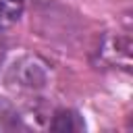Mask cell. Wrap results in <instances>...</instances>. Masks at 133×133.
Returning <instances> with one entry per match:
<instances>
[{"label":"cell","instance_id":"7a4b0ae2","mask_svg":"<svg viewBox=\"0 0 133 133\" xmlns=\"http://www.w3.org/2000/svg\"><path fill=\"white\" fill-rule=\"evenodd\" d=\"M96 58L104 66L129 69V64H131V39L127 35L106 33L96 48Z\"/></svg>","mask_w":133,"mask_h":133},{"label":"cell","instance_id":"277c9868","mask_svg":"<svg viewBox=\"0 0 133 133\" xmlns=\"http://www.w3.org/2000/svg\"><path fill=\"white\" fill-rule=\"evenodd\" d=\"M25 10V0H0V29L15 25Z\"/></svg>","mask_w":133,"mask_h":133},{"label":"cell","instance_id":"6da1fadb","mask_svg":"<svg viewBox=\"0 0 133 133\" xmlns=\"http://www.w3.org/2000/svg\"><path fill=\"white\" fill-rule=\"evenodd\" d=\"M2 81L4 87L15 94L35 96L50 85V69L39 56L21 54L4 69Z\"/></svg>","mask_w":133,"mask_h":133},{"label":"cell","instance_id":"3957f363","mask_svg":"<svg viewBox=\"0 0 133 133\" xmlns=\"http://www.w3.org/2000/svg\"><path fill=\"white\" fill-rule=\"evenodd\" d=\"M85 125H83V118L71 110V108H60L52 114V121H50V129L52 131H81Z\"/></svg>","mask_w":133,"mask_h":133},{"label":"cell","instance_id":"5b68a950","mask_svg":"<svg viewBox=\"0 0 133 133\" xmlns=\"http://www.w3.org/2000/svg\"><path fill=\"white\" fill-rule=\"evenodd\" d=\"M4 60H6V39H4L2 31H0V71L4 66Z\"/></svg>","mask_w":133,"mask_h":133}]
</instances>
